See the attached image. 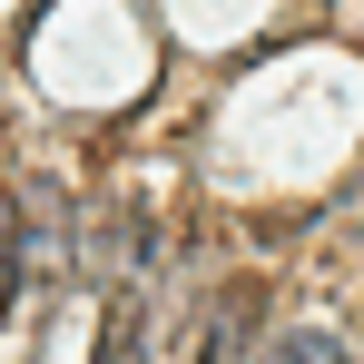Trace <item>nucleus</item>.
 Masks as SVG:
<instances>
[{
  "label": "nucleus",
  "instance_id": "1",
  "mask_svg": "<svg viewBox=\"0 0 364 364\" xmlns=\"http://www.w3.org/2000/svg\"><path fill=\"white\" fill-rule=\"evenodd\" d=\"M0 227H10V246H20V286H40V276L69 256V197L50 178H20V197L0 207Z\"/></svg>",
  "mask_w": 364,
  "mask_h": 364
},
{
  "label": "nucleus",
  "instance_id": "2",
  "mask_svg": "<svg viewBox=\"0 0 364 364\" xmlns=\"http://www.w3.org/2000/svg\"><path fill=\"white\" fill-rule=\"evenodd\" d=\"M256 325H266V296L256 286H217L207 296V315H197V364H256L266 345H256Z\"/></svg>",
  "mask_w": 364,
  "mask_h": 364
},
{
  "label": "nucleus",
  "instance_id": "3",
  "mask_svg": "<svg viewBox=\"0 0 364 364\" xmlns=\"http://www.w3.org/2000/svg\"><path fill=\"white\" fill-rule=\"evenodd\" d=\"M79 266H89V286H148V217L138 207H99V227L79 246Z\"/></svg>",
  "mask_w": 364,
  "mask_h": 364
},
{
  "label": "nucleus",
  "instance_id": "4",
  "mask_svg": "<svg viewBox=\"0 0 364 364\" xmlns=\"http://www.w3.org/2000/svg\"><path fill=\"white\" fill-rule=\"evenodd\" d=\"M138 355H148V286H119L99 325V364H138Z\"/></svg>",
  "mask_w": 364,
  "mask_h": 364
},
{
  "label": "nucleus",
  "instance_id": "5",
  "mask_svg": "<svg viewBox=\"0 0 364 364\" xmlns=\"http://www.w3.org/2000/svg\"><path fill=\"white\" fill-rule=\"evenodd\" d=\"M256 364H345V345H335L325 325H296V335H276V345H266Z\"/></svg>",
  "mask_w": 364,
  "mask_h": 364
},
{
  "label": "nucleus",
  "instance_id": "6",
  "mask_svg": "<svg viewBox=\"0 0 364 364\" xmlns=\"http://www.w3.org/2000/svg\"><path fill=\"white\" fill-rule=\"evenodd\" d=\"M20 305V246H10V227H0V315Z\"/></svg>",
  "mask_w": 364,
  "mask_h": 364
}]
</instances>
